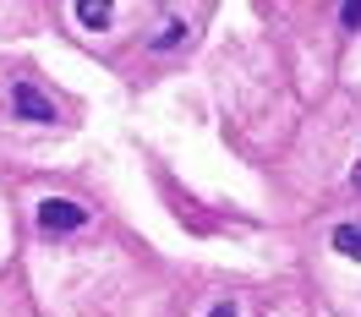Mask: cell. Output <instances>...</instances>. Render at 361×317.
Wrapping results in <instances>:
<instances>
[{
    "mask_svg": "<svg viewBox=\"0 0 361 317\" xmlns=\"http://www.w3.org/2000/svg\"><path fill=\"white\" fill-rule=\"evenodd\" d=\"M350 181H356V192H361V164H356V170H350Z\"/></svg>",
    "mask_w": 361,
    "mask_h": 317,
    "instance_id": "8",
    "label": "cell"
},
{
    "mask_svg": "<svg viewBox=\"0 0 361 317\" xmlns=\"http://www.w3.org/2000/svg\"><path fill=\"white\" fill-rule=\"evenodd\" d=\"M339 23H345V27H361V6H356V0H350V6H339Z\"/></svg>",
    "mask_w": 361,
    "mask_h": 317,
    "instance_id": "6",
    "label": "cell"
},
{
    "mask_svg": "<svg viewBox=\"0 0 361 317\" xmlns=\"http://www.w3.org/2000/svg\"><path fill=\"white\" fill-rule=\"evenodd\" d=\"M110 17H115L110 0H77V23H88V27H110Z\"/></svg>",
    "mask_w": 361,
    "mask_h": 317,
    "instance_id": "3",
    "label": "cell"
},
{
    "mask_svg": "<svg viewBox=\"0 0 361 317\" xmlns=\"http://www.w3.org/2000/svg\"><path fill=\"white\" fill-rule=\"evenodd\" d=\"M334 251H339V257H356V263H361V219H350V225H339V230H334Z\"/></svg>",
    "mask_w": 361,
    "mask_h": 317,
    "instance_id": "4",
    "label": "cell"
},
{
    "mask_svg": "<svg viewBox=\"0 0 361 317\" xmlns=\"http://www.w3.org/2000/svg\"><path fill=\"white\" fill-rule=\"evenodd\" d=\"M6 99H11V110L23 115V120H33V126H49V120H55V104H49L33 82H11V93H6Z\"/></svg>",
    "mask_w": 361,
    "mask_h": 317,
    "instance_id": "2",
    "label": "cell"
},
{
    "mask_svg": "<svg viewBox=\"0 0 361 317\" xmlns=\"http://www.w3.org/2000/svg\"><path fill=\"white\" fill-rule=\"evenodd\" d=\"M33 219H39V230H44V235H77V230L88 225V213H82L77 203H66V197H44Z\"/></svg>",
    "mask_w": 361,
    "mask_h": 317,
    "instance_id": "1",
    "label": "cell"
},
{
    "mask_svg": "<svg viewBox=\"0 0 361 317\" xmlns=\"http://www.w3.org/2000/svg\"><path fill=\"white\" fill-rule=\"evenodd\" d=\"M180 39H186V23H180V17H164V27L154 33V49H176Z\"/></svg>",
    "mask_w": 361,
    "mask_h": 317,
    "instance_id": "5",
    "label": "cell"
},
{
    "mask_svg": "<svg viewBox=\"0 0 361 317\" xmlns=\"http://www.w3.org/2000/svg\"><path fill=\"white\" fill-rule=\"evenodd\" d=\"M208 317H235V306H230V301H219V306H214Z\"/></svg>",
    "mask_w": 361,
    "mask_h": 317,
    "instance_id": "7",
    "label": "cell"
}]
</instances>
